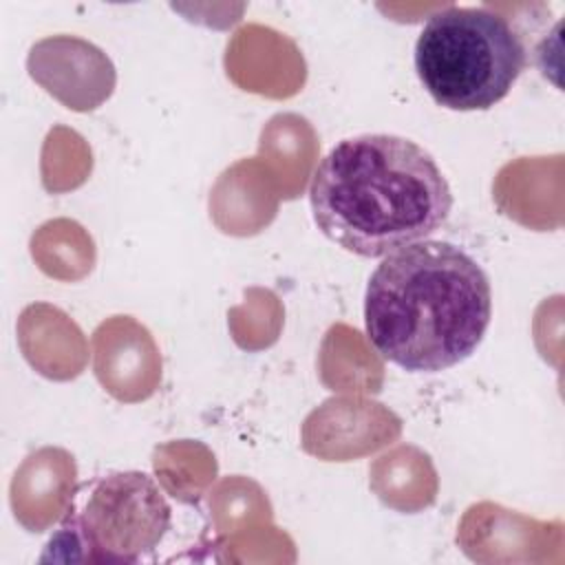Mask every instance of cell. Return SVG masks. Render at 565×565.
Masks as SVG:
<instances>
[{"label":"cell","instance_id":"obj_1","mask_svg":"<svg viewBox=\"0 0 565 565\" xmlns=\"http://www.w3.org/2000/svg\"><path fill=\"white\" fill-rule=\"evenodd\" d=\"M309 205L329 241L384 258L435 234L452 210V190L426 148L373 132L342 139L320 159Z\"/></svg>","mask_w":565,"mask_h":565},{"label":"cell","instance_id":"obj_5","mask_svg":"<svg viewBox=\"0 0 565 565\" xmlns=\"http://www.w3.org/2000/svg\"><path fill=\"white\" fill-rule=\"evenodd\" d=\"M29 75L71 110H93L115 88V66L88 40L51 35L35 42L26 57Z\"/></svg>","mask_w":565,"mask_h":565},{"label":"cell","instance_id":"obj_3","mask_svg":"<svg viewBox=\"0 0 565 565\" xmlns=\"http://www.w3.org/2000/svg\"><path fill=\"white\" fill-rule=\"evenodd\" d=\"M413 60L435 104L468 113L499 104L523 73L527 53L501 13L450 4L426 20Z\"/></svg>","mask_w":565,"mask_h":565},{"label":"cell","instance_id":"obj_2","mask_svg":"<svg viewBox=\"0 0 565 565\" xmlns=\"http://www.w3.org/2000/svg\"><path fill=\"white\" fill-rule=\"evenodd\" d=\"M490 318L488 274L448 241H419L384 256L364 294L369 342L408 373H437L468 360Z\"/></svg>","mask_w":565,"mask_h":565},{"label":"cell","instance_id":"obj_4","mask_svg":"<svg viewBox=\"0 0 565 565\" xmlns=\"http://www.w3.org/2000/svg\"><path fill=\"white\" fill-rule=\"evenodd\" d=\"M170 516L154 479L124 470L97 479L82 510H71L66 521L82 541L84 563H137L157 550Z\"/></svg>","mask_w":565,"mask_h":565}]
</instances>
